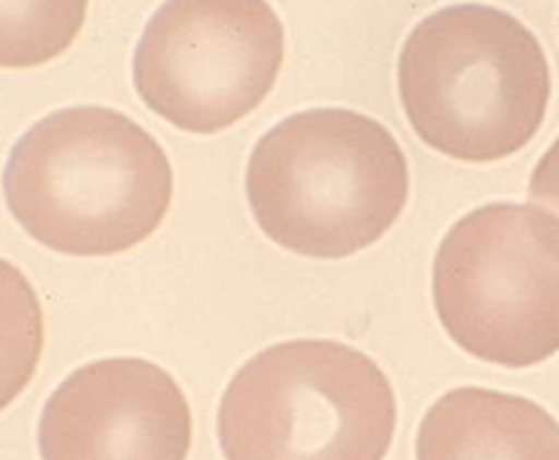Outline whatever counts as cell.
Masks as SVG:
<instances>
[{"mask_svg": "<svg viewBox=\"0 0 559 460\" xmlns=\"http://www.w3.org/2000/svg\"><path fill=\"white\" fill-rule=\"evenodd\" d=\"M173 164L129 114L69 107L11 147L3 194L14 221L44 249L112 256L145 243L167 218Z\"/></svg>", "mask_w": 559, "mask_h": 460, "instance_id": "1", "label": "cell"}, {"mask_svg": "<svg viewBox=\"0 0 559 460\" xmlns=\"http://www.w3.org/2000/svg\"><path fill=\"white\" fill-rule=\"evenodd\" d=\"M257 227L311 259L374 245L409 199L407 156L380 120L355 109L295 112L260 136L246 169Z\"/></svg>", "mask_w": 559, "mask_h": 460, "instance_id": "2", "label": "cell"}, {"mask_svg": "<svg viewBox=\"0 0 559 460\" xmlns=\"http://www.w3.org/2000/svg\"><path fill=\"white\" fill-rule=\"evenodd\" d=\"M399 96L431 150L489 164L535 140L551 101V69L522 20L495 5L456 3L407 36Z\"/></svg>", "mask_w": 559, "mask_h": 460, "instance_id": "3", "label": "cell"}, {"mask_svg": "<svg viewBox=\"0 0 559 460\" xmlns=\"http://www.w3.org/2000/svg\"><path fill=\"white\" fill-rule=\"evenodd\" d=\"M393 434L391 379L369 354L338 341L262 349L218 407L227 460H385Z\"/></svg>", "mask_w": 559, "mask_h": 460, "instance_id": "4", "label": "cell"}, {"mask_svg": "<svg viewBox=\"0 0 559 460\" xmlns=\"http://www.w3.org/2000/svg\"><path fill=\"white\" fill-rule=\"evenodd\" d=\"M451 341L475 360L530 368L559 352V221L516 202L459 218L431 276Z\"/></svg>", "mask_w": 559, "mask_h": 460, "instance_id": "5", "label": "cell"}, {"mask_svg": "<svg viewBox=\"0 0 559 460\" xmlns=\"http://www.w3.org/2000/svg\"><path fill=\"white\" fill-rule=\"evenodd\" d=\"M284 25L267 0H167L136 41L134 87L175 129L218 134L278 80Z\"/></svg>", "mask_w": 559, "mask_h": 460, "instance_id": "6", "label": "cell"}, {"mask_svg": "<svg viewBox=\"0 0 559 460\" xmlns=\"http://www.w3.org/2000/svg\"><path fill=\"white\" fill-rule=\"evenodd\" d=\"M191 409L178 382L136 358L66 376L38 417L41 460H186Z\"/></svg>", "mask_w": 559, "mask_h": 460, "instance_id": "7", "label": "cell"}, {"mask_svg": "<svg viewBox=\"0 0 559 460\" xmlns=\"http://www.w3.org/2000/svg\"><path fill=\"white\" fill-rule=\"evenodd\" d=\"M418 460H559V423L513 392L459 387L426 412Z\"/></svg>", "mask_w": 559, "mask_h": 460, "instance_id": "8", "label": "cell"}, {"mask_svg": "<svg viewBox=\"0 0 559 460\" xmlns=\"http://www.w3.org/2000/svg\"><path fill=\"white\" fill-rule=\"evenodd\" d=\"M87 0H0V69H33L80 36Z\"/></svg>", "mask_w": 559, "mask_h": 460, "instance_id": "9", "label": "cell"}, {"mask_svg": "<svg viewBox=\"0 0 559 460\" xmlns=\"http://www.w3.org/2000/svg\"><path fill=\"white\" fill-rule=\"evenodd\" d=\"M44 352V314L25 273L0 259V412L36 376Z\"/></svg>", "mask_w": 559, "mask_h": 460, "instance_id": "10", "label": "cell"}, {"mask_svg": "<svg viewBox=\"0 0 559 460\" xmlns=\"http://www.w3.org/2000/svg\"><path fill=\"white\" fill-rule=\"evenodd\" d=\"M530 196L559 216V136L535 167L533 180H530Z\"/></svg>", "mask_w": 559, "mask_h": 460, "instance_id": "11", "label": "cell"}]
</instances>
